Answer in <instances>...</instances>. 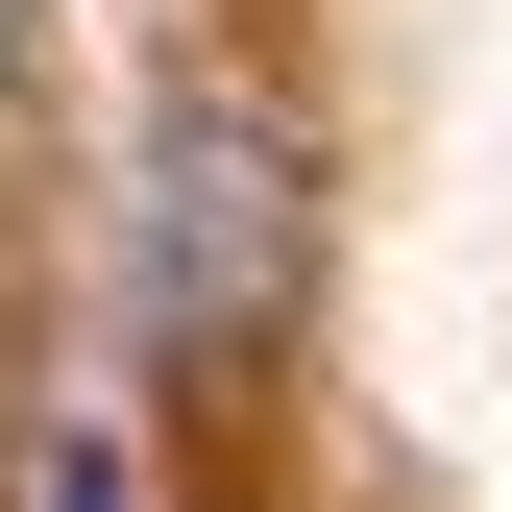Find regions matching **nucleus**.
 Here are the masks:
<instances>
[{
  "label": "nucleus",
  "mask_w": 512,
  "mask_h": 512,
  "mask_svg": "<svg viewBox=\"0 0 512 512\" xmlns=\"http://www.w3.org/2000/svg\"><path fill=\"white\" fill-rule=\"evenodd\" d=\"M122 244H147V342H171V366H269L293 293H317V171H293V122L220 98V74H171Z\"/></svg>",
  "instance_id": "1"
},
{
  "label": "nucleus",
  "mask_w": 512,
  "mask_h": 512,
  "mask_svg": "<svg viewBox=\"0 0 512 512\" xmlns=\"http://www.w3.org/2000/svg\"><path fill=\"white\" fill-rule=\"evenodd\" d=\"M49 512H122V439H49Z\"/></svg>",
  "instance_id": "2"
}]
</instances>
